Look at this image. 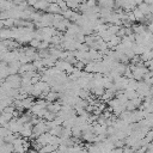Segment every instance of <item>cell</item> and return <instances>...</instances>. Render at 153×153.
<instances>
[{"label":"cell","instance_id":"1","mask_svg":"<svg viewBox=\"0 0 153 153\" xmlns=\"http://www.w3.org/2000/svg\"><path fill=\"white\" fill-rule=\"evenodd\" d=\"M47 11H49V12H54V13H59V12L61 11V8L59 7L57 4H49L48 7H47Z\"/></svg>","mask_w":153,"mask_h":153},{"label":"cell","instance_id":"2","mask_svg":"<svg viewBox=\"0 0 153 153\" xmlns=\"http://www.w3.org/2000/svg\"><path fill=\"white\" fill-rule=\"evenodd\" d=\"M48 5H49V2L48 1H39V0H37V2L33 5L36 8H42V10H45L47 7H48Z\"/></svg>","mask_w":153,"mask_h":153}]
</instances>
